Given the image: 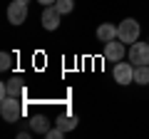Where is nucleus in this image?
Returning a JSON list of instances; mask_svg holds the SVG:
<instances>
[{
    "instance_id": "nucleus-1",
    "label": "nucleus",
    "mask_w": 149,
    "mask_h": 139,
    "mask_svg": "<svg viewBox=\"0 0 149 139\" xmlns=\"http://www.w3.org/2000/svg\"><path fill=\"white\" fill-rule=\"evenodd\" d=\"M0 114L5 122H17L22 117V99L17 97H0Z\"/></svg>"
},
{
    "instance_id": "nucleus-2",
    "label": "nucleus",
    "mask_w": 149,
    "mask_h": 139,
    "mask_svg": "<svg viewBox=\"0 0 149 139\" xmlns=\"http://www.w3.org/2000/svg\"><path fill=\"white\" fill-rule=\"evenodd\" d=\"M119 40H122L124 45H134L139 40V22L134 20V17H124L122 22H119Z\"/></svg>"
},
{
    "instance_id": "nucleus-3",
    "label": "nucleus",
    "mask_w": 149,
    "mask_h": 139,
    "mask_svg": "<svg viewBox=\"0 0 149 139\" xmlns=\"http://www.w3.org/2000/svg\"><path fill=\"white\" fill-rule=\"evenodd\" d=\"M25 82L20 77H13V80L3 82L0 85V97H17V99H25Z\"/></svg>"
},
{
    "instance_id": "nucleus-4",
    "label": "nucleus",
    "mask_w": 149,
    "mask_h": 139,
    "mask_svg": "<svg viewBox=\"0 0 149 139\" xmlns=\"http://www.w3.org/2000/svg\"><path fill=\"white\" fill-rule=\"evenodd\" d=\"M112 75H114V82H117V85H132L134 82V65L119 60V62H114Z\"/></svg>"
},
{
    "instance_id": "nucleus-5",
    "label": "nucleus",
    "mask_w": 149,
    "mask_h": 139,
    "mask_svg": "<svg viewBox=\"0 0 149 139\" xmlns=\"http://www.w3.org/2000/svg\"><path fill=\"white\" fill-rule=\"evenodd\" d=\"M129 60L134 62V67L137 65H149V42H134L129 45Z\"/></svg>"
},
{
    "instance_id": "nucleus-6",
    "label": "nucleus",
    "mask_w": 149,
    "mask_h": 139,
    "mask_svg": "<svg viewBox=\"0 0 149 139\" xmlns=\"http://www.w3.org/2000/svg\"><path fill=\"white\" fill-rule=\"evenodd\" d=\"M27 17V3H22V0H13L10 5H8V20L13 22V25H22Z\"/></svg>"
},
{
    "instance_id": "nucleus-7",
    "label": "nucleus",
    "mask_w": 149,
    "mask_h": 139,
    "mask_svg": "<svg viewBox=\"0 0 149 139\" xmlns=\"http://www.w3.org/2000/svg\"><path fill=\"white\" fill-rule=\"evenodd\" d=\"M124 55H127V50H124V42L119 38L104 42V60H107V62H119Z\"/></svg>"
},
{
    "instance_id": "nucleus-8",
    "label": "nucleus",
    "mask_w": 149,
    "mask_h": 139,
    "mask_svg": "<svg viewBox=\"0 0 149 139\" xmlns=\"http://www.w3.org/2000/svg\"><path fill=\"white\" fill-rule=\"evenodd\" d=\"M60 17H62V13H60L55 5H45V10H42V27L45 30H57L60 27Z\"/></svg>"
},
{
    "instance_id": "nucleus-9",
    "label": "nucleus",
    "mask_w": 149,
    "mask_h": 139,
    "mask_svg": "<svg viewBox=\"0 0 149 139\" xmlns=\"http://www.w3.org/2000/svg\"><path fill=\"white\" fill-rule=\"evenodd\" d=\"M117 35H119V27L109 25V22H104V25H100V27H97V38H100L102 42H109V40H117Z\"/></svg>"
},
{
    "instance_id": "nucleus-10",
    "label": "nucleus",
    "mask_w": 149,
    "mask_h": 139,
    "mask_svg": "<svg viewBox=\"0 0 149 139\" xmlns=\"http://www.w3.org/2000/svg\"><path fill=\"white\" fill-rule=\"evenodd\" d=\"M55 124H57L62 132H70V129L77 127V117H74V114H62V117H57V122H55Z\"/></svg>"
},
{
    "instance_id": "nucleus-11",
    "label": "nucleus",
    "mask_w": 149,
    "mask_h": 139,
    "mask_svg": "<svg viewBox=\"0 0 149 139\" xmlns=\"http://www.w3.org/2000/svg\"><path fill=\"white\" fill-rule=\"evenodd\" d=\"M30 127H32V132H37V134H45L47 132V117H42V114H35V117L30 119Z\"/></svg>"
},
{
    "instance_id": "nucleus-12",
    "label": "nucleus",
    "mask_w": 149,
    "mask_h": 139,
    "mask_svg": "<svg viewBox=\"0 0 149 139\" xmlns=\"http://www.w3.org/2000/svg\"><path fill=\"white\" fill-rule=\"evenodd\" d=\"M134 82L137 85H149V65H137L134 67Z\"/></svg>"
},
{
    "instance_id": "nucleus-13",
    "label": "nucleus",
    "mask_w": 149,
    "mask_h": 139,
    "mask_svg": "<svg viewBox=\"0 0 149 139\" xmlns=\"http://www.w3.org/2000/svg\"><path fill=\"white\" fill-rule=\"evenodd\" d=\"M55 8H57L62 15H67V13L74 10V0H57V3H55Z\"/></svg>"
},
{
    "instance_id": "nucleus-14",
    "label": "nucleus",
    "mask_w": 149,
    "mask_h": 139,
    "mask_svg": "<svg viewBox=\"0 0 149 139\" xmlns=\"http://www.w3.org/2000/svg\"><path fill=\"white\" fill-rule=\"evenodd\" d=\"M10 67H13V55L0 52V70H10Z\"/></svg>"
},
{
    "instance_id": "nucleus-15",
    "label": "nucleus",
    "mask_w": 149,
    "mask_h": 139,
    "mask_svg": "<svg viewBox=\"0 0 149 139\" xmlns=\"http://www.w3.org/2000/svg\"><path fill=\"white\" fill-rule=\"evenodd\" d=\"M62 134H65V132L57 127V124H55V129H47V132H45V137H50V139H60Z\"/></svg>"
},
{
    "instance_id": "nucleus-16",
    "label": "nucleus",
    "mask_w": 149,
    "mask_h": 139,
    "mask_svg": "<svg viewBox=\"0 0 149 139\" xmlns=\"http://www.w3.org/2000/svg\"><path fill=\"white\" fill-rule=\"evenodd\" d=\"M37 3H42V5H55L57 0H37Z\"/></svg>"
},
{
    "instance_id": "nucleus-17",
    "label": "nucleus",
    "mask_w": 149,
    "mask_h": 139,
    "mask_svg": "<svg viewBox=\"0 0 149 139\" xmlns=\"http://www.w3.org/2000/svg\"><path fill=\"white\" fill-rule=\"evenodd\" d=\"M22 3H30V0H22Z\"/></svg>"
}]
</instances>
